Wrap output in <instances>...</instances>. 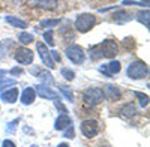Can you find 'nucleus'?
Returning <instances> with one entry per match:
<instances>
[{"mask_svg":"<svg viewBox=\"0 0 150 147\" xmlns=\"http://www.w3.org/2000/svg\"><path fill=\"white\" fill-rule=\"evenodd\" d=\"M96 17L92 15V14H81L80 17H77V20H75V29H77L78 32L81 33H86L89 32L95 27L96 24Z\"/></svg>","mask_w":150,"mask_h":147,"instance_id":"obj_1","label":"nucleus"},{"mask_svg":"<svg viewBox=\"0 0 150 147\" xmlns=\"http://www.w3.org/2000/svg\"><path fill=\"white\" fill-rule=\"evenodd\" d=\"M84 102L89 105V107H95L98 104H101L104 101V92L101 89H96V87H90L84 92V96H83Z\"/></svg>","mask_w":150,"mask_h":147,"instance_id":"obj_2","label":"nucleus"},{"mask_svg":"<svg viewBox=\"0 0 150 147\" xmlns=\"http://www.w3.org/2000/svg\"><path fill=\"white\" fill-rule=\"evenodd\" d=\"M147 65L143 63V62H134L132 65H129L128 68V77L129 78H134V80H141L147 75Z\"/></svg>","mask_w":150,"mask_h":147,"instance_id":"obj_3","label":"nucleus"},{"mask_svg":"<svg viewBox=\"0 0 150 147\" xmlns=\"http://www.w3.org/2000/svg\"><path fill=\"white\" fill-rule=\"evenodd\" d=\"M66 56L68 59L71 60L72 63L75 65H81L84 62V59H86V54L83 51V48L78 47V45H71L66 48Z\"/></svg>","mask_w":150,"mask_h":147,"instance_id":"obj_4","label":"nucleus"},{"mask_svg":"<svg viewBox=\"0 0 150 147\" xmlns=\"http://www.w3.org/2000/svg\"><path fill=\"white\" fill-rule=\"evenodd\" d=\"M99 48H101L102 57H108V59H112L119 53V47L112 39H105L101 45H99Z\"/></svg>","mask_w":150,"mask_h":147,"instance_id":"obj_5","label":"nucleus"},{"mask_svg":"<svg viewBox=\"0 0 150 147\" xmlns=\"http://www.w3.org/2000/svg\"><path fill=\"white\" fill-rule=\"evenodd\" d=\"M98 122L90 119V120H84L81 123V131H83V135H86L87 138H93L96 134H98Z\"/></svg>","mask_w":150,"mask_h":147,"instance_id":"obj_6","label":"nucleus"},{"mask_svg":"<svg viewBox=\"0 0 150 147\" xmlns=\"http://www.w3.org/2000/svg\"><path fill=\"white\" fill-rule=\"evenodd\" d=\"M36 50H38V53H39L42 62H44L48 68H54V60H53L51 51H48V47H45L42 42H38V44H36Z\"/></svg>","mask_w":150,"mask_h":147,"instance_id":"obj_7","label":"nucleus"},{"mask_svg":"<svg viewBox=\"0 0 150 147\" xmlns=\"http://www.w3.org/2000/svg\"><path fill=\"white\" fill-rule=\"evenodd\" d=\"M15 60L21 65H30L33 62V53L26 47L18 48V50L15 51Z\"/></svg>","mask_w":150,"mask_h":147,"instance_id":"obj_8","label":"nucleus"},{"mask_svg":"<svg viewBox=\"0 0 150 147\" xmlns=\"http://www.w3.org/2000/svg\"><path fill=\"white\" fill-rule=\"evenodd\" d=\"M32 8H41L45 11H53L57 8V0H29Z\"/></svg>","mask_w":150,"mask_h":147,"instance_id":"obj_9","label":"nucleus"},{"mask_svg":"<svg viewBox=\"0 0 150 147\" xmlns=\"http://www.w3.org/2000/svg\"><path fill=\"white\" fill-rule=\"evenodd\" d=\"M30 72L33 74V75H36V77H39V78H44L45 81H50V83H53V77L48 74V71H42L39 66H33L32 69H30Z\"/></svg>","mask_w":150,"mask_h":147,"instance_id":"obj_10","label":"nucleus"},{"mask_svg":"<svg viewBox=\"0 0 150 147\" xmlns=\"http://www.w3.org/2000/svg\"><path fill=\"white\" fill-rule=\"evenodd\" d=\"M36 92L39 93V96H42V98H48V99H54V98H56V93H54L53 90H50V89H48V86H44V84L38 86V87H36Z\"/></svg>","mask_w":150,"mask_h":147,"instance_id":"obj_11","label":"nucleus"},{"mask_svg":"<svg viewBox=\"0 0 150 147\" xmlns=\"http://www.w3.org/2000/svg\"><path fill=\"white\" fill-rule=\"evenodd\" d=\"M17 95H18L17 89H9V90H6L5 93H2V99H3L5 102L14 104V102L17 101Z\"/></svg>","mask_w":150,"mask_h":147,"instance_id":"obj_12","label":"nucleus"},{"mask_svg":"<svg viewBox=\"0 0 150 147\" xmlns=\"http://www.w3.org/2000/svg\"><path fill=\"white\" fill-rule=\"evenodd\" d=\"M132 18L131 14H128V12H125V11H120V12H116L114 15H112V20L117 21L119 24H123V23H128L129 20Z\"/></svg>","mask_w":150,"mask_h":147,"instance_id":"obj_13","label":"nucleus"},{"mask_svg":"<svg viewBox=\"0 0 150 147\" xmlns=\"http://www.w3.org/2000/svg\"><path fill=\"white\" fill-rule=\"evenodd\" d=\"M120 114H122L123 117H126V119H131L132 116H135V114H137V108H135V105H134V104H126V105H125V107L122 108Z\"/></svg>","mask_w":150,"mask_h":147,"instance_id":"obj_14","label":"nucleus"},{"mask_svg":"<svg viewBox=\"0 0 150 147\" xmlns=\"http://www.w3.org/2000/svg\"><path fill=\"white\" fill-rule=\"evenodd\" d=\"M35 96H36V92H35L33 89H26V90H24V93H23L21 102H23V104H26V105H29V104L33 102Z\"/></svg>","mask_w":150,"mask_h":147,"instance_id":"obj_15","label":"nucleus"},{"mask_svg":"<svg viewBox=\"0 0 150 147\" xmlns=\"http://www.w3.org/2000/svg\"><path fill=\"white\" fill-rule=\"evenodd\" d=\"M107 95L111 98L112 101H116V99H120V96H122V93H120V90L116 87V86H107Z\"/></svg>","mask_w":150,"mask_h":147,"instance_id":"obj_16","label":"nucleus"},{"mask_svg":"<svg viewBox=\"0 0 150 147\" xmlns=\"http://www.w3.org/2000/svg\"><path fill=\"white\" fill-rule=\"evenodd\" d=\"M71 119L69 117H66V116H62V117H59L57 119V122H56V128L57 129H60V131H63L65 128H68V126H71Z\"/></svg>","mask_w":150,"mask_h":147,"instance_id":"obj_17","label":"nucleus"},{"mask_svg":"<svg viewBox=\"0 0 150 147\" xmlns=\"http://www.w3.org/2000/svg\"><path fill=\"white\" fill-rule=\"evenodd\" d=\"M6 20L9 21V24H12V26H15V27H20V29H26V27H27L26 23L21 21V20H18V18H15V17H8Z\"/></svg>","mask_w":150,"mask_h":147,"instance_id":"obj_18","label":"nucleus"},{"mask_svg":"<svg viewBox=\"0 0 150 147\" xmlns=\"http://www.w3.org/2000/svg\"><path fill=\"white\" fill-rule=\"evenodd\" d=\"M18 39H20V42H21V44L27 45V44H30V42L33 41V36H32V35H29V33H21V35L18 36Z\"/></svg>","mask_w":150,"mask_h":147,"instance_id":"obj_19","label":"nucleus"},{"mask_svg":"<svg viewBox=\"0 0 150 147\" xmlns=\"http://www.w3.org/2000/svg\"><path fill=\"white\" fill-rule=\"evenodd\" d=\"M107 68H108L112 74H116V72H119V71H120V63L117 62V60H111V62L107 65Z\"/></svg>","mask_w":150,"mask_h":147,"instance_id":"obj_20","label":"nucleus"},{"mask_svg":"<svg viewBox=\"0 0 150 147\" xmlns=\"http://www.w3.org/2000/svg\"><path fill=\"white\" fill-rule=\"evenodd\" d=\"M138 20L147 26L149 24V11H140L138 12Z\"/></svg>","mask_w":150,"mask_h":147,"instance_id":"obj_21","label":"nucleus"},{"mask_svg":"<svg viewBox=\"0 0 150 147\" xmlns=\"http://www.w3.org/2000/svg\"><path fill=\"white\" fill-rule=\"evenodd\" d=\"M62 75H63L68 81H72L74 78H75V74L71 71V69H68V68H65V69H62Z\"/></svg>","mask_w":150,"mask_h":147,"instance_id":"obj_22","label":"nucleus"},{"mask_svg":"<svg viewBox=\"0 0 150 147\" xmlns=\"http://www.w3.org/2000/svg\"><path fill=\"white\" fill-rule=\"evenodd\" d=\"M44 38H45L47 42H50V45H51V47L54 45V42H53V33L51 32H45L44 33Z\"/></svg>","mask_w":150,"mask_h":147,"instance_id":"obj_23","label":"nucleus"},{"mask_svg":"<svg viewBox=\"0 0 150 147\" xmlns=\"http://www.w3.org/2000/svg\"><path fill=\"white\" fill-rule=\"evenodd\" d=\"M56 23H59V20H50V21H44L42 26H54Z\"/></svg>","mask_w":150,"mask_h":147,"instance_id":"obj_24","label":"nucleus"},{"mask_svg":"<svg viewBox=\"0 0 150 147\" xmlns=\"http://www.w3.org/2000/svg\"><path fill=\"white\" fill-rule=\"evenodd\" d=\"M68 131H69V132H66V137H69V138H74V135H75V132H74V128L68 126Z\"/></svg>","mask_w":150,"mask_h":147,"instance_id":"obj_25","label":"nucleus"},{"mask_svg":"<svg viewBox=\"0 0 150 147\" xmlns=\"http://www.w3.org/2000/svg\"><path fill=\"white\" fill-rule=\"evenodd\" d=\"M5 146H14V144H12L11 141H5Z\"/></svg>","mask_w":150,"mask_h":147,"instance_id":"obj_26","label":"nucleus"}]
</instances>
